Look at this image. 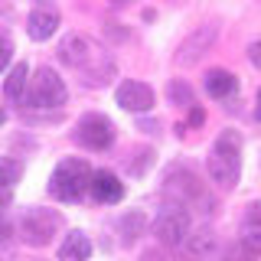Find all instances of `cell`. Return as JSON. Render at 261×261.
Masks as SVG:
<instances>
[{
    "label": "cell",
    "mask_w": 261,
    "mask_h": 261,
    "mask_svg": "<svg viewBox=\"0 0 261 261\" xmlns=\"http://www.w3.org/2000/svg\"><path fill=\"white\" fill-rule=\"evenodd\" d=\"M235 88H239V79L228 69H212L206 75V92L212 98H228V95H235Z\"/></svg>",
    "instance_id": "obj_15"
},
{
    "label": "cell",
    "mask_w": 261,
    "mask_h": 261,
    "mask_svg": "<svg viewBox=\"0 0 261 261\" xmlns=\"http://www.w3.org/2000/svg\"><path fill=\"white\" fill-rule=\"evenodd\" d=\"M10 56H13V43H10V36H7V33H0V75H4Z\"/></svg>",
    "instance_id": "obj_22"
},
{
    "label": "cell",
    "mask_w": 261,
    "mask_h": 261,
    "mask_svg": "<svg viewBox=\"0 0 261 261\" xmlns=\"http://www.w3.org/2000/svg\"><path fill=\"white\" fill-rule=\"evenodd\" d=\"M4 121H7V111H4V108H0V124H4Z\"/></svg>",
    "instance_id": "obj_30"
},
{
    "label": "cell",
    "mask_w": 261,
    "mask_h": 261,
    "mask_svg": "<svg viewBox=\"0 0 261 261\" xmlns=\"http://www.w3.org/2000/svg\"><path fill=\"white\" fill-rule=\"evenodd\" d=\"M255 114H258V121H261V92H258V111Z\"/></svg>",
    "instance_id": "obj_29"
},
{
    "label": "cell",
    "mask_w": 261,
    "mask_h": 261,
    "mask_svg": "<svg viewBox=\"0 0 261 261\" xmlns=\"http://www.w3.org/2000/svg\"><path fill=\"white\" fill-rule=\"evenodd\" d=\"M242 242H245V245H251L255 251H261V225H245Z\"/></svg>",
    "instance_id": "obj_21"
},
{
    "label": "cell",
    "mask_w": 261,
    "mask_h": 261,
    "mask_svg": "<svg viewBox=\"0 0 261 261\" xmlns=\"http://www.w3.org/2000/svg\"><path fill=\"white\" fill-rule=\"evenodd\" d=\"M209 173L219 186H235L239 183V173H242V137L235 130H222L219 141L212 144V153H209Z\"/></svg>",
    "instance_id": "obj_3"
},
{
    "label": "cell",
    "mask_w": 261,
    "mask_h": 261,
    "mask_svg": "<svg viewBox=\"0 0 261 261\" xmlns=\"http://www.w3.org/2000/svg\"><path fill=\"white\" fill-rule=\"evenodd\" d=\"M92 186V167L82 157H65L49 176V193L59 202H82Z\"/></svg>",
    "instance_id": "obj_2"
},
{
    "label": "cell",
    "mask_w": 261,
    "mask_h": 261,
    "mask_svg": "<svg viewBox=\"0 0 261 261\" xmlns=\"http://www.w3.org/2000/svg\"><path fill=\"white\" fill-rule=\"evenodd\" d=\"M23 176V163L13 160V157H0V186L4 190H13Z\"/></svg>",
    "instance_id": "obj_17"
},
{
    "label": "cell",
    "mask_w": 261,
    "mask_h": 261,
    "mask_svg": "<svg viewBox=\"0 0 261 261\" xmlns=\"http://www.w3.org/2000/svg\"><path fill=\"white\" fill-rule=\"evenodd\" d=\"M147 225L144 212H127L124 219H121V232H124V242H134V235H141Z\"/></svg>",
    "instance_id": "obj_18"
},
{
    "label": "cell",
    "mask_w": 261,
    "mask_h": 261,
    "mask_svg": "<svg viewBox=\"0 0 261 261\" xmlns=\"http://www.w3.org/2000/svg\"><path fill=\"white\" fill-rule=\"evenodd\" d=\"M153 235H157V242L167 245V248L183 245L186 235H190V212H186L183 206L163 209L160 216H157V222H153Z\"/></svg>",
    "instance_id": "obj_7"
},
{
    "label": "cell",
    "mask_w": 261,
    "mask_h": 261,
    "mask_svg": "<svg viewBox=\"0 0 261 261\" xmlns=\"http://www.w3.org/2000/svg\"><path fill=\"white\" fill-rule=\"evenodd\" d=\"M225 261H261V251H255L251 245L239 242V245H232V248L225 251Z\"/></svg>",
    "instance_id": "obj_19"
},
{
    "label": "cell",
    "mask_w": 261,
    "mask_h": 261,
    "mask_svg": "<svg viewBox=\"0 0 261 261\" xmlns=\"http://www.w3.org/2000/svg\"><path fill=\"white\" fill-rule=\"evenodd\" d=\"M88 255H92V239L79 228H72L59 245V261H88Z\"/></svg>",
    "instance_id": "obj_13"
},
{
    "label": "cell",
    "mask_w": 261,
    "mask_h": 261,
    "mask_svg": "<svg viewBox=\"0 0 261 261\" xmlns=\"http://www.w3.org/2000/svg\"><path fill=\"white\" fill-rule=\"evenodd\" d=\"M10 196H13V190H4V186H0V209L10 202Z\"/></svg>",
    "instance_id": "obj_26"
},
{
    "label": "cell",
    "mask_w": 261,
    "mask_h": 261,
    "mask_svg": "<svg viewBox=\"0 0 261 261\" xmlns=\"http://www.w3.org/2000/svg\"><path fill=\"white\" fill-rule=\"evenodd\" d=\"M56 30H59V13H56V10H49V7H36V10L30 13V20H27L30 39L43 43V39H49Z\"/></svg>",
    "instance_id": "obj_12"
},
{
    "label": "cell",
    "mask_w": 261,
    "mask_h": 261,
    "mask_svg": "<svg viewBox=\"0 0 261 261\" xmlns=\"http://www.w3.org/2000/svg\"><path fill=\"white\" fill-rule=\"evenodd\" d=\"M245 225H261V199H255L245 212Z\"/></svg>",
    "instance_id": "obj_24"
},
{
    "label": "cell",
    "mask_w": 261,
    "mask_h": 261,
    "mask_svg": "<svg viewBox=\"0 0 261 261\" xmlns=\"http://www.w3.org/2000/svg\"><path fill=\"white\" fill-rule=\"evenodd\" d=\"M114 98H118V105L124 111H150L153 108V88L144 85V82H137V79L121 82Z\"/></svg>",
    "instance_id": "obj_9"
},
{
    "label": "cell",
    "mask_w": 261,
    "mask_h": 261,
    "mask_svg": "<svg viewBox=\"0 0 261 261\" xmlns=\"http://www.w3.org/2000/svg\"><path fill=\"white\" fill-rule=\"evenodd\" d=\"M88 193L95 196V202H105V206H111V202H121V199H124V183H121V179L114 176L111 170H95Z\"/></svg>",
    "instance_id": "obj_10"
},
{
    "label": "cell",
    "mask_w": 261,
    "mask_h": 261,
    "mask_svg": "<svg viewBox=\"0 0 261 261\" xmlns=\"http://www.w3.org/2000/svg\"><path fill=\"white\" fill-rule=\"evenodd\" d=\"M190 118H193V124H202V108H196V105H193V114H190Z\"/></svg>",
    "instance_id": "obj_27"
},
{
    "label": "cell",
    "mask_w": 261,
    "mask_h": 261,
    "mask_svg": "<svg viewBox=\"0 0 261 261\" xmlns=\"http://www.w3.org/2000/svg\"><path fill=\"white\" fill-rule=\"evenodd\" d=\"M248 59H251V65H255V69H261V39L248 46Z\"/></svg>",
    "instance_id": "obj_25"
},
{
    "label": "cell",
    "mask_w": 261,
    "mask_h": 261,
    "mask_svg": "<svg viewBox=\"0 0 261 261\" xmlns=\"http://www.w3.org/2000/svg\"><path fill=\"white\" fill-rule=\"evenodd\" d=\"M30 75V65L27 62H16L10 72H7V82H4V92H7V98H10V101H20L23 98V88H27V79Z\"/></svg>",
    "instance_id": "obj_16"
},
{
    "label": "cell",
    "mask_w": 261,
    "mask_h": 261,
    "mask_svg": "<svg viewBox=\"0 0 261 261\" xmlns=\"http://www.w3.org/2000/svg\"><path fill=\"white\" fill-rule=\"evenodd\" d=\"M163 190H167V196H173L176 199V206H190L193 199H199L202 190H199V179H196L193 170H186V167H173L167 173V183H163Z\"/></svg>",
    "instance_id": "obj_8"
},
{
    "label": "cell",
    "mask_w": 261,
    "mask_h": 261,
    "mask_svg": "<svg viewBox=\"0 0 261 261\" xmlns=\"http://www.w3.org/2000/svg\"><path fill=\"white\" fill-rule=\"evenodd\" d=\"M59 59L69 65V69H75L85 85L101 88L114 79V59L105 53L101 43H95L85 33H69V36H62Z\"/></svg>",
    "instance_id": "obj_1"
},
{
    "label": "cell",
    "mask_w": 261,
    "mask_h": 261,
    "mask_svg": "<svg viewBox=\"0 0 261 261\" xmlns=\"http://www.w3.org/2000/svg\"><path fill=\"white\" fill-rule=\"evenodd\" d=\"M75 141L82 147H88V150H108L114 144V124L111 118H105V114H82L79 124H75Z\"/></svg>",
    "instance_id": "obj_6"
},
{
    "label": "cell",
    "mask_w": 261,
    "mask_h": 261,
    "mask_svg": "<svg viewBox=\"0 0 261 261\" xmlns=\"http://www.w3.org/2000/svg\"><path fill=\"white\" fill-rule=\"evenodd\" d=\"M137 157H141V160H134V163H130V173H144V170L153 163V150H141Z\"/></svg>",
    "instance_id": "obj_23"
},
{
    "label": "cell",
    "mask_w": 261,
    "mask_h": 261,
    "mask_svg": "<svg viewBox=\"0 0 261 261\" xmlns=\"http://www.w3.org/2000/svg\"><path fill=\"white\" fill-rule=\"evenodd\" d=\"M216 36H219V30L212 27V23H206V27H199V30H196L193 36L183 43V49H179V56H176V62H179V65H186V62H196V59H199V56L206 53V49H209L212 43H216Z\"/></svg>",
    "instance_id": "obj_11"
},
{
    "label": "cell",
    "mask_w": 261,
    "mask_h": 261,
    "mask_svg": "<svg viewBox=\"0 0 261 261\" xmlns=\"http://www.w3.org/2000/svg\"><path fill=\"white\" fill-rule=\"evenodd\" d=\"M170 98H173L176 105H186V108H193V88L186 85V82H173V85H170Z\"/></svg>",
    "instance_id": "obj_20"
},
{
    "label": "cell",
    "mask_w": 261,
    "mask_h": 261,
    "mask_svg": "<svg viewBox=\"0 0 261 261\" xmlns=\"http://www.w3.org/2000/svg\"><path fill=\"white\" fill-rule=\"evenodd\" d=\"M65 98H69V88H65V82L59 79L56 69L43 65V69L30 79L27 101L33 108H59V105H65Z\"/></svg>",
    "instance_id": "obj_5"
},
{
    "label": "cell",
    "mask_w": 261,
    "mask_h": 261,
    "mask_svg": "<svg viewBox=\"0 0 261 261\" xmlns=\"http://www.w3.org/2000/svg\"><path fill=\"white\" fill-rule=\"evenodd\" d=\"M0 225H7V222H4V209H0Z\"/></svg>",
    "instance_id": "obj_31"
},
{
    "label": "cell",
    "mask_w": 261,
    "mask_h": 261,
    "mask_svg": "<svg viewBox=\"0 0 261 261\" xmlns=\"http://www.w3.org/2000/svg\"><path fill=\"white\" fill-rule=\"evenodd\" d=\"M144 261H176V258H160V255H153V251H150V255H144Z\"/></svg>",
    "instance_id": "obj_28"
},
{
    "label": "cell",
    "mask_w": 261,
    "mask_h": 261,
    "mask_svg": "<svg viewBox=\"0 0 261 261\" xmlns=\"http://www.w3.org/2000/svg\"><path fill=\"white\" fill-rule=\"evenodd\" d=\"M62 219L59 212L53 209H27L20 216V222H16V232H20V239L33 245V248H43V245L53 242V235L59 232Z\"/></svg>",
    "instance_id": "obj_4"
},
{
    "label": "cell",
    "mask_w": 261,
    "mask_h": 261,
    "mask_svg": "<svg viewBox=\"0 0 261 261\" xmlns=\"http://www.w3.org/2000/svg\"><path fill=\"white\" fill-rule=\"evenodd\" d=\"M186 251H190L193 258H199V261H206V258H216V251H219V242H216V235L209 232V228H202V232H196V235H186Z\"/></svg>",
    "instance_id": "obj_14"
}]
</instances>
